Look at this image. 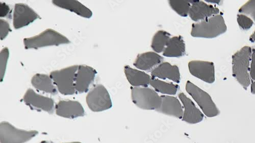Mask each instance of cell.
Instances as JSON below:
<instances>
[{"mask_svg": "<svg viewBox=\"0 0 255 143\" xmlns=\"http://www.w3.org/2000/svg\"><path fill=\"white\" fill-rule=\"evenodd\" d=\"M227 27L221 14H218L192 25L191 35L195 38H215L226 33Z\"/></svg>", "mask_w": 255, "mask_h": 143, "instance_id": "cell-1", "label": "cell"}, {"mask_svg": "<svg viewBox=\"0 0 255 143\" xmlns=\"http://www.w3.org/2000/svg\"><path fill=\"white\" fill-rule=\"evenodd\" d=\"M252 49L246 46L232 56L233 76L247 89L251 85L250 63Z\"/></svg>", "mask_w": 255, "mask_h": 143, "instance_id": "cell-2", "label": "cell"}, {"mask_svg": "<svg viewBox=\"0 0 255 143\" xmlns=\"http://www.w3.org/2000/svg\"><path fill=\"white\" fill-rule=\"evenodd\" d=\"M25 49H35L51 46H59L71 43L65 36L53 29H47L39 35L24 38L23 40Z\"/></svg>", "mask_w": 255, "mask_h": 143, "instance_id": "cell-3", "label": "cell"}, {"mask_svg": "<svg viewBox=\"0 0 255 143\" xmlns=\"http://www.w3.org/2000/svg\"><path fill=\"white\" fill-rule=\"evenodd\" d=\"M79 66L75 65L53 71L50 76L58 91L63 95H73L75 90V77Z\"/></svg>", "mask_w": 255, "mask_h": 143, "instance_id": "cell-4", "label": "cell"}, {"mask_svg": "<svg viewBox=\"0 0 255 143\" xmlns=\"http://www.w3.org/2000/svg\"><path fill=\"white\" fill-rule=\"evenodd\" d=\"M131 98L133 103L143 110L156 111L161 103V96L148 88H131Z\"/></svg>", "mask_w": 255, "mask_h": 143, "instance_id": "cell-5", "label": "cell"}, {"mask_svg": "<svg viewBox=\"0 0 255 143\" xmlns=\"http://www.w3.org/2000/svg\"><path fill=\"white\" fill-rule=\"evenodd\" d=\"M186 91L196 101L206 116L214 117L220 115V110L207 93L201 90L190 81L187 82Z\"/></svg>", "mask_w": 255, "mask_h": 143, "instance_id": "cell-6", "label": "cell"}, {"mask_svg": "<svg viewBox=\"0 0 255 143\" xmlns=\"http://www.w3.org/2000/svg\"><path fill=\"white\" fill-rule=\"evenodd\" d=\"M87 103L93 112H98L109 110L113 107L110 94L103 85L95 86L88 94Z\"/></svg>", "mask_w": 255, "mask_h": 143, "instance_id": "cell-7", "label": "cell"}, {"mask_svg": "<svg viewBox=\"0 0 255 143\" xmlns=\"http://www.w3.org/2000/svg\"><path fill=\"white\" fill-rule=\"evenodd\" d=\"M38 133L36 131L17 129L8 122H2L0 124V143H25Z\"/></svg>", "mask_w": 255, "mask_h": 143, "instance_id": "cell-8", "label": "cell"}, {"mask_svg": "<svg viewBox=\"0 0 255 143\" xmlns=\"http://www.w3.org/2000/svg\"><path fill=\"white\" fill-rule=\"evenodd\" d=\"M23 100L32 110L44 111L53 114L54 110V101L50 97L36 94L32 89H28Z\"/></svg>", "mask_w": 255, "mask_h": 143, "instance_id": "cell-9", "label": "cell"}, {"mask_svg": "<svg viewBox=\"0 0 255 143\" xmlns=\"http://www.w3.org/2000/svg\"><path fill=\"white\" fill-rule=\"evenodd\" d=\"M188 68L191 75L205 83H215V67L213 63L202 60H192L189 63Z\"/></svg>", "mask_w": 255, "mask_h": 143, "instance_id": "cell-10", "label": "cell"}, {"mask_svg": "<svg viewBox=\"0 0 255 143\" xmlns=\"http://www.w3.org/2000/svg\"><path fill=\"white\" fill-rule=\"evenodd\" d=\"M40 16L27 5L18 3L15 5L13 13V26L17 30L28 26Z\"/></svg>", "mask_w": 255, "mask_h": 143, "instance_id": "cell-11", "label": "cell"}, {"mask_svg": "<svg viewBox=\"0 0 255 143\" xmlns=\"http://www.w3.org/2000/svg\"><path fill=\"white\" fill-rule=\"evenodd\" d=\"M97 72L91 67L86 65L79 66L75 77L76 93H87L94 82Z\"/></svg>", "mask_w": 255, "mask_h": 143, "instance_id": "cell-12", "label": "cell"}, {"mask_svg": "<svg viewBox=\"0 0 255 143\" xmlns=\"http://www.w3.org/2000/svg\"><path fill=\"white\" fill-rule=\"evenodd\" d=\"M56 114L64 118L74 119L85 115V111L78 101L60 100L55 106Z\"/></svg>", "mask_w": 255, "mask_h": 143, "instance_id": "cell-13", "label": "cell"}, {"mask_svg": "<svg viewBox=\"0 0 255 143\" xmlns=\"http://www.w3.org/2000/svg\"><path fill=\"white\" fill-rule=\"evenodd\" d=\"M191 4L189 16L194 22H199L208 18L218 15L220 10L212 5L201 1H189Z\"/></svg>", "mask_w": 255, "mask_h": 143, "instance_id": "cell-14", "label": "cell"}, {"mask_svg": "<svg viewBox=\"0 0 255 143\" xmlns=\"http://www.w3.org/2000/svg\"><path fill=\"white\" fill-rule=\"evenodd\" d=\"M179 97L184 108L182 120L189 124H197L202 121L204 116L192 100L183 93L179 94Z\"/></svg>", "mask_w": 255, "mask_h": 143, "instance_id": "cell-15", "label": "cell"}, {"mask_svg": "<svg viewBox=\"0 0 255 143\" xmlns=\"http://www.w3.org/2000/svg\"><path fill=\"white\" fill-rule=\"evenodd\" d=\"M161 103L157 112L182 119L183 109L180 101L176 97L170 95H161Z\"/></svg>", "mask_w": 255, "mask_h": 143, "instance_id": "cell-16", "label": "cell"}, {"mask_svg": "<svg viewBox=\"0 0 255 143\" xmlns=\"http://www.w3.org/2000/svg\"><path fill=\"white\" fill-rule=\"evenodd\" d=\"M163 59V57L156 52H146L137 55L134 66L141 70L153 71L162 63Z\"/></svg>", "mask_w": 255, "mask_h": 143, "instance_id": "cell-17", "label": "cell"}, {"mask_svg": "<svg viewBox=\"0 0 255 143\" xmlns=\"http://www.w3.org/2000/svg\"><path fill=\"white\" fill-rule=\"evenodd\" d=\"M152 78L171 80L180 83L181 76L179 69L176 65H172L167 62H163L151 72Z\"/></svg>", "mask_w": 255, "mask_h": 143, "instance_id": "cell-18", "label": "cell"}, {"mask_svg": "<svg viewBox=\"0 0 255 143\" xmlns=\"http://www.w3.org/2000/svg\"><path fill=\"white\" fill-rule=\"evenodd\" d=\"M124 72L128 81L133 87L147 88L150 85L152 78L144 72L126 66Z\"/></svg>", "mask_w": 255, "mask_h": 143, "instance_id": "cell-19", "label": "cell"}, {"mask_svg": "<svg viewBox=\"0 0 255 143\" xmlns=\"http://www.w3.org/2000/svg\"><path fill=\"white\" fill-rule=\"evenodd\" d=\"M52 3L60 8L74 12L83 17L90 18L93 16L92 11L78 1L73 0H54Z\"/></svg>", "mask_w": 255, "mask_h": 143, "instance_id": "cell-20", "label": "cell"}, {"mask_svg": "<svg viewBox=\"0 0 255 143\" xmlns=\"http://www.w3.org/2000/svg\"><path fill=\"white\" fill-rule=\"evenodd\" d=\"M186 54L185 44L181 36H175L169 40L163 55L168 57H179Z\"/></svg>", "mask_w": 255, "mask_h": 143, "instance_id": "cell-21", "label": "cell"}, {"mask_svg": "<svg viewBox=\"0 0 255 143\" xmlns=\"http://www.w3.org/2000/svg\"><path fill=\"white\" fill-rule=\"evenodd\" d=\"M32 85L37 90L52 95H56L57 91L50 76L46 74H36L31 79Z\"/></svg>", "mask_w": 255, "mask_h": 143, "instance_id": "cell-22", "label": "cell"}, {"mask_svg": "<svg viewBox=\"0 0 255 143\" xmlns=\"http://www.w3.org/2000/svg\"><path fill=\"white\" fill-rule=\"evenodd\" d=\"M150 85L156 92L164 95H175L179 89V86L172 83L165 82L152 78Z\"/></svg>", "mask_w": 255, "mask_h": 143, "instance_id": "cell-23", "label": "cell"}, {"mask_svg": "<svg viewBox=\"0 0 255 143\" xmlns=\"http://www.w3.org/2000/svg\"><path fill=\"white\" fill-rule=\"evenodd\" d=\"M171 34L166 31H158L153 38L151 45L153 50L157 53L164 51L169 40L171 38Z\"/></svg>", "mask_w": 255, "mask_h": 143, "instance_id": "cell-24", "label": "cell"}, {"mask_svg": "<svg viewBox=\"0 0 255 143\" xmlns=\"http://www.w3.org/2000/svg\"><path fill=\"white\" fill-rule=\"evenodd\" d=\"M169 4L173 10L182 17H187L191 8L189 1H169Z\"/></svg>", "mask_w": 255, "mask_h": 143, "instance_id": "cell-25", "label": "cell"}, {"mask_svg": "<svg viewBox=\"0 0 255 143\" xmlns=\"http://www.w3.org/2000/svg\"><path fill=\"white\" fill-rule=\"evenodd\" d=\"M9 56V51L7 48H3L0 54V59H1V81H3L5 75L7 61Z\"/></svg>", "mask_w": 255, "mask_h": 143, "instance_id": "cell-26", "label": "cell"}, {"mask_svg": "<svg viewBox=\"0 0 255 143\" xmlns=\"http://www.w3.org/2000/svg\"><path fill=\"white\" fill-rule=\"evenodd\" d=\"M239 12L250 16L255 21V1H249L239 10Z\"/></svg>", "mask_w": 255, "mask_h": 143, "instance_id": "cell-27", "label": "cell"}, {"mask_svg": "<svg viewBox=\"0 0 255 143\" xmlns=\"http://www.w3.org/2000/svg\"><path fill=\"white\" fill-rule=\"evenodd\" d=\"M237 20L240 27L244 30H249L254 24L251 18L244 14H238Z\"/></svg>", "mask_w": 255, "mask_h": 143, "instance_id": "cell-28", "label": "cell"}, {"mask_svg": "<svg viewBox=\"0 0 255 143\" xmlns=\"http://www.w3.org/2000/svg\"><path fill=\"white\" fill-rule=\"evenodd\" d=\"M0 26H1V40L4 39L8 35L9 32H11V29L9 23L4 19L0 20Z\"/></svg>", "mask_w": 255, "mask_h": 143, "instance_id": "cell-29", "label": "cell"}, {"mask_svg": "<svg viewBox=\"0 0 255 143\" xmlns=\"http://www.w3.org/2000/svg\"><path fill=\"white\" fill-rule=\"evenodd\" d=\"M0 16L1 17H6L8 18H11V10L10 7L5 3H0Z\"/></svg>", "mask_w": 255, "mask_h": 143, "instance_id": "cell-30", "label": "cell"}, {"mask_svg": "<svg viewBox=\"0 0 255 143\" xmlns=\"http://www.w3.org/2000/svg\"><path fill=\"white\" fill-rule=\"evenodd\" d=\"M250 74L252 79L255 81V49L254 48L252 49Z\"/></svg>", "mask_w": 255, "mask_h": 143, "instance_id": "cell-31", "label": "cell"}, {"mask_svg": "<svg viewBox=\"0 0 255 143\" xmlns=\"http://www.w3.org/2000/svg\"><path fill=\"white\" fill-rule=\"evenodd\" d=\"M251 92L252 94L255 95V81L253 82L251 85Z\"/></svg>", "mask_w": 255, "mask_h": 143, "instance_id": "cell-32", "label": "cell"}, {"mask_svg": "<svg viewBox=\"0 0 255 143\" xmlns=\"http://www.w3.org/2000/svg\"><path fill=\"white\" fill-rule=\"evenodd\" d=\"M250 41L252 43H255V31L250 36Z\"/></svg>", "mask_w": 255, "mask_h": 143, "instance_id": "cell-33", "label": "cell"}, {"mask_svg": "<svg viewBox=\"0 0 255 143\" xmlns=\"http://www.w3.org/2000/svg\"><path fill=\"white\" fill-rule=\"evenodd\" d=\"M40 143H54L53 142H49L46 141H42Z\"/></svg>", "mask_w": 255, "mask_h": 143, "instance_id": "cell-34", "label": "cell"}, {"mask_svg": "<svg viewBox=\"0 0 255 143\" xmlns=\"http://www.w3.org/2000/svg\"><path fill=\"white\" fill-rule=\"evenodd\" d=\"M66 143H81V142H74Z\"/></svg>", "mask_w": 255, "mask_h": 143, "instance_id": "cell-35", "label": "cell"}]
</instances>
